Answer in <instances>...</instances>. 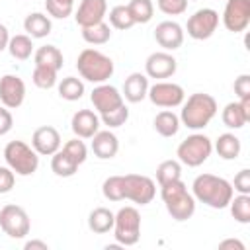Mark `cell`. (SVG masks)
<instances>
[{
    "mask_svg": "<svg viewBox=\"0 0 250 250\" xmlns=\"http://www.w3.org/2000/svg\"><path fill=\"white\" fill-rule=\"evenodd\" d=\"M45 10L51 18L57 20H64L74 12V2H66V0H45Z\"/></svg>",
    "mask_w": 250,
    "mask_h": 250,
    "instance_id": "ab89813d",
    "label": "cell"
},
{
    "mask_svg": "<svg viewBox=\"0 0 250 250\" xmlns=\"http://www.w3.org/2000/svg\"><path fill=\"white\" fill-rule=\"evenodd\" d=\"M31 146L39 156H53L61 148V133L53 125L37 127L31 135Z\"/></svg>",
    "mask_w": 250,
    "mask_h": 250,
    "instance_id": "2e32d148",
    "label": "cell"
},
{
    "mask_svg": "<svg viewBox=\"0 0 250 250\" xmlns=\"http://www.w3.org/2000/svg\"><path fill=\"white\" fill-rule=\"evenodd\" d=\"M160 197L164 201V207L168 215L174 221H188L195 213V197L191 191H188V186L182 180L168 182L160 186Z\"/></svg>",
    "mask_w": 250,
    "mask_h": 250,
    "instance_id": "3957f363",
    "label": "cell"
},
{
    "mask_svg": "<svg viewBox=\"0 0 250 250\" xmlns=\"http://www.w3.org/2000/svg\"><path fill=\"white\" fill-rule=\"evenodd\" d=\"M107 14V0H80L74 20L80 27H88L104 21Z\"/></svg>",
    "mask_w": 250,
    "mask_h": 250,
    "instance_id": "ac0fdd59",
    "label": "cell"
},
{
    "mask_svg": "<svg viewBox=\"0 0 250 250\" xmlns=\"http://www.w3.org/2000/svg\"><path fill=\"white\" fill-rule=\"evenodd\" d=\"M8 53L16 61H27L33 53V39L27 33H18L12 35L8 41Z\"/></svg>",
    "mask_w": 250,
    "mask_h": 250,
    "instance_id": "4316f807",
    "label": "cell"
},
{
    "mask_svg": "<svg viewBox=\"0 0 250 250\" xmlns=\"http://www.w3.org/2000/svg\"><path fill=\"white\" fill-rule=\"evenodd\" d=\"M146 98H148L150 104L156 105V107L172 109V107H178V105L184 104L186 92H184V88H182L180 84H176V82L156 80L152 86H148Z\"/></svg>",
    "mask_w": 250,
    "mask_h": 250,
    "instance_id": "30bf717a",
    "label": "cell"
},
{
    "mask_svg": "<svg viewBox=\"0 0 250 250\" xmlns=\"http://www.w3.org/2000/svg\"><path fill=\"white\" fill-rule=\"evenodd\" d=\"M219 248H238V250H244V244L236 238H227L223 242H219Z\"/></svg>",
    "mask_w": 250,
    "mask_h": 250,
    "instance_id": "7dc6e473",
    "label": "cell"
},
{
    "mask_svg": "<svg viewBox=\"0 0 250 250\" xmlns=\"http://www.w3.org/2000/svg\"><path fill=\"white\" fill-rule=\"evenodd\" d=\"M113 221H115L113 211H109L107 207H96L88 215V229L96 234H105L113 229Z\"/></svg>",
    "mask_w": 250,
    "mask_h": 250,
    "instance_id": "cb8c5ba5",
    "label": "cell"
},
{
    "mask_svg": "<svg viewBox=\"0 0 250 250\" xmlns=\"http://www.w3.org/2000/svg\"><path fill=\"white\" fill-rule=\"evenodd\" d=\"M66 2H74V0H66Z\"/></svg>",
    "mask_w": 250,
    "mask_h": 250,
    "instance_id": "681fc988",
    "label": "cell"
},
{
    "mask_svg": "<svg viewBox=\"0 0 250 250\" xmlns=\"http://www.w3.org/2000/svg\"><path fill=\"white\" fill-rule=\"evenodd\" d=\"M152 125H154V131L162 137H174L178 131H180V115L174 113L172 109H162L154 115L152 119Z\"/></svg>",
    "mask_w": 250,
    "mask_h": 250,
    "instance_id": "d4e9b609",
    "label": "cell"
},
{
    "mask_svg": "<svg viewBox=\"0 0 250 250\" xmlns=\"http://www.w3.org/2000/svg\"><path fill=\"white\" fill-rule=\"evenodd\" d=\"M109 25L119 29V31H125V29H131L135 25L131 14H129V8L125 4H119V6H113L109 10Z\"/></svg>",
    "mask_w": 250,
    "mask_h": 250,
    "instance_id": "e575fe53",
    "label": "cell"
},
{
    "mask_svg": "<svg viewBox=\"0 0 250 250\" xmlns=\"http://www.w3.org/2000/svg\"><path fill=\"white\" fill-rule=\"evenodd\" d=\"M154 39L164 51H176L184 43V27L174 20L160 21L154 27Z\"/></svg>",
    "mask_w": 250,
    "mask_h": 250,
    "instance_id": "e0dca14e",
    "label": "cell"
},
{
    "mask_svg": "<svg viewBox=\"0 0 250 250\" xmlns=\"http://www.w3.org/2000/svg\"><path fill=\"white\" fill-rule=\"evenodd\" d=\"M176 180H182V162L174 160V158L162 160L156 166V182H158V186L168 184V182H176Z\"/></svg>",
    "mask_w": 250,
    "mask_h": 250,
    "instance_id": "1f68e13d",
    "label": "cell"
},
{
    "mask_svg": "<svg viewBox=\"0 0 250 250\" xmlns=\"http://www.w3.org/2000/svg\"><path fill=\"white\" fill-rule=\"evenodd\" d=\"M148 76L143 74V72H131L125 82H123V100L131 102V104H139L146 98V92H148Z\"/></svg>",
    "mask_w": 250,
    "mask_h": 250,
    "instance_id": "ffe728a7",
    "label": "cell"
},
{
    "mask_svg": "<svg viewBox=\"0 0 250 250\" xmlns=\"http://www.w3.org/2000/svg\"><path fill=\"white\" fill-rule=\"evenodd\" d=\"M127 119H129V107L125 104L115 107V109H111V111H107V113H104V115H100V121L107 129H117V127L125 125Z\"/></svg>",
    "mask_w": 250,
    "mask_h": 250,
    "instance_id": "74e56055",
    "label": "cell"
},
{
    "mask_svg": "<svg viewBox=\"0 0 250 250\" xmlns=\"http://www.w3.org/2000/svg\"><path fill=\"white\" fill-rule=\"evenodd\" d=\"M156 6L166 16H180L188 10V0H156Z\"/></svg>",
    "mask_w": 250,
    "mask_h": 250,
    "instance_id": "60d3db41",
    "label": "cell"
},
{
    "mask_svg": "<svg viewBox=\"0 0 250 250\" xmlns=\"http://www.w3.org/2000/svg\"><path fill=\"white\" fill-rule=\"evenodd\" d=\"M82 39L90 45H104L111 39V25L105 21H100V23L82 27Z\"/></svg>",
    "mask_w": 250,
    "mask_h": 250,
    "instance_id": "f1b7e54d",
    "label": "cell"
},
{
    "mask_svg": "<svg viewBox=\"0 0 250 250\" xmlns=\"http://www.w3.org/2000/svg\"><path fill=\"white\" fill-rule=\"evenodd\" d=\"M33 61H35V64L51 66L55 70H61L62 68V62H64V57H62V53H61L59 47H55V45H41L33 53Z\"/></svg>",
    "mask_w": 250,
    "mask_h": 250,
    "instance_id": "484cf974",
    "label": "cell"
},
{
    "mask_svg": "<svg viewBox=\"0 0 250 250\" xmlns=\"http://www.w3.org/2000/svg\"><path fill=\"white\" fill-rule=\"evenodd\" d=\"M178 61L170 51H154L145 61V74L154 80H166L176 74Z\"/></svg>",
    "mask_w": 250,
    "mask_h": 250,
    "instance_id": "4fadbf2b",
    "label": "cell"
},
{
    "mask_svg": "<svg viewBox=\"0 0 250 250\" xmlns=\"http://www.w3.org/2000/svg\"><path fill=\"white\" fill-rule=\"evenodd\" d=\"M70 129L74 137L92 139L100 131V115L92 109H78L70 119Z\"/></svg>",
    "mask_w": 250,
    "mask_h": 250,
    "instance_id": "d6986e66",
    "label": "cell"
},
{
    "mask_svg": "<svg viewBox=\"0 0 250 250\" xmlns=\"http://www.w3.org/2000/svg\"><path fill=\"white\" fill-rule=\"evenodd\" d=\"M51 170H53L55 176H59V178H70V176L76 174L78 164H76L62 148H59V150L53 154V158H51Z\"/></svg>",
    "mask_w": 250,
    "mask_h": 250,
    "instance_id": "83f0119b",
    "label": "cell"
},
{
    "mask_svg": "<svg viewBox=\"0 0 250 250\" xmlns=\"http://www.w3.org/2000/svg\"><path fill=\"white\" fill-rule=\"evenodd\" d=\"M25 100V82L18 74H4L0 78V102L8 109H16Z\"/></svg>",
    "mask_w": 250,
    "mask_h": 250,
    "instance_id": "5bb4252c",
    "label": "cell"
},
{
    "mask_svg": "<svg viewBox=\"0 0 250 250\" xmlns=\"http://www.w3.org/2000/svg\"><path fill=\"white\" fill-rule=\"evenodd\" d=\"M125 199L137 205H148L156 195V184L145 174H125L123 176Z\"/></svg>",
    "mask_w": 250,
    "mask_h": 250,
    "instance_id": "9c48e42d",
    "label": "cell"
},
{
    "mask_svg": "<svg viewBox=\"0 0 250 250\" xmlns=\"http://www.w3.org/2000/svg\"><path fill=\"white\" fill-rule=\"evenodd\" d=\"M23 248H25V250H33V248H41V250H47V248H49V244H47V242H43V240H27Z\"/></svg>",
    "mask_w": 250,
    "mask_h": 250,
    "instance_id": "c3c4849f",
    "label": "cell"
},
{
    "mask_svg": "<svg viewBox=\"0 0 250 250\" xmlns=\"http://www.w3.org/2000/svg\"><path fill=\"white\" fill-rule=\"evenodd\" d=\"M10 31H8V27L4 25V23H0V53L4 51V49H8V41H10Z\"/></svg>",
    "mask_w": 250,
    "mask_h": 250,
    "instance_id": "bcb514c9",
    "label": "cell"
},
{
    "mask_svg": "<svg viewBox=\"0 0 250 250\" xmlns=\"http://www.w3.org/2000/svg\"><path fill=\"white\" fill-rule=\"evenodd\" d=\"M23 29H25V33L31 39H43V37H47L51 33L53 23H51V18L47 14H43V12H31L23 20Z\"/></svg>",
    "mask_w": 250,
    "mask_h": 250,
    "instance_id": "7402d4cb",
    "label": "cell"
},
{
    "mask_svg": "<svg viewBox=\"0 0 250 250\" xmlns=\"http://www.w3.org/2000/svg\"><path fill=\"white\" fill-rule=\"evenodd\" d=\"M16 184V174L12 172L10 166H0V193H8L12 191Z\"/></svg>",
    "mask_w": 250,
    "mask_h": 250,
    "instance_id": "7bdbcfd3",
    "label": "cell"
},
{
    "mask_svg": "<svg viewBox=\"0 0 250 250\" xmlns=\"http://www.w3.org/2000/svg\"><path fill=\"white\" fill-rule=\"evenodd\" d=\"M76 68L84 80H88L92 84H104L113 76L115 64L102 51L88 47V49L80 51V55L76 59Z\"/></svg>",
    "mask_w": 250,
    "mask_h": 250,
    "instance_id": "277c9868",
    "label": "cell"
},
{
    "mask_svg": "<svg viewBox=\"0 0 250 250\" xmlns=\"http://www.w3.org/2000/svg\"><path fill=\"white\" fill-rule=\"evenodd\" d=\"M217 111H219V105L211 94L195 92L188 96V100H184L182 111H180V123L191 131H201L211 123Z\"/></svg>",
    "mask_w": 250,
    "mask_h": 250,
    "instance_id": "7a4b0ae2",
    "label": "cell"
},
{
    "mask_svg": "<svg viewBox=\"0 0 250 250\" xmlns=\"http://www.w3.org/2000/svg\"><path fill=\"white\" fill-rule=\"evenodd\" d=\"M232 189L236 193H248L250 195V170L242 168L240 172H236L234 182H232Z\"/></svg>",
    "mask_w": 250,
    "mask_h": 250,
    "instance_id": "b9f144b4",
    "label": "cell"
},
{
    "mask_svg": "<svg viewBox=\"0 0 250 250\" xmlns=\"http://www.w3.org/2000/svg\"><path fill=\"white\" fill-rule=\"evenodd\" d=\"M129 14L135 23H148L154 16V4L152 0H131L127 4Z\"/></svg>",
    "mask_w": 250,
    "mask_h": 250,
    "instance_id": "836d02e7",
    "label": "cell"
},
{
    "mask_svg": "<svg viewBox=\"0 0 250 250\" xmlns=\"http://www.w3.org/2000/svg\"><path fill=\"white\" fill-rule=\"evenodd\" d=\"M102 193L107 201H123L125 191H123V176H109L102 184Z\"/></svg>",
    "mask_w": 250,
    "mask_h": 250,
    "instance_id": "8d00e7d4",
    "label": "cell"
},
{
    "mask_svg": "<svg viewBox=\"0 0 250 250\" xmlns=\"http://www.w3.org/2000/svg\"><path fill=\"white\" fill-rule=\"evenodd\" d=\"M229 207H230V215L236 223H240V225L250 223V195L248 193L232 195L229 201Z\"/></svg>",
    "mask_w": 250,
    "mask_h": 250,
    "instance_id": "f546056e",
    "label": "cell"
},
{
    "mask_svg": "<svg viewBox=\"0 0 250 250\" xmlns=\"http://www.w3.org/2000/svg\"><path fill=\"white\" fill-rule=\"evenodd\" d=\"M223 25L230 33H240L250 25V0H227Z\"/></svg>",
    "mask_w": 250,
    "mask_h": 250,
    "instance_id": "7c38bea8",
    "label": "cell"
},
{
    "mask_svg": "<svg viewBox=\"0 0 250 250\" xmlns=\"http://www.w3.org/2000/svg\"><path fill=\"white\" fill-rule=\"evenodd\" d=\"M0 229L10 236V238H25L31 229L29 215L23 207L16 203H8L0 209Z\"/></svg>",
    "mask_w": 250,
    "mask_h": 250,
    "instance_id": "ba28073f",
    "label": "cell"
},
{
    "mask_svg": "<svg viewBox=\"0 0 250 250\" xmlns=\"http://www.w3.org/2000/svg\"><path fill=\"white\" fill-rule=\"evenodd\" d=\"M4 158L12 172L18 176H31L39 166V154L23 141H10L4 146Z\"/></svg>",
    "mask_w": 250,
    "mask_h": 250,
    "instance_id": "5b68a950",
    "label": "cell"
},
{
    "mask_svg": "<svg viewBox=\"0 0 250 250\" xmlns=\"http://www.w3.org/2000/svg\"><path fill=\"white\" fill-rule=\"evenodd\" d=\"M213 148L217 150V154L223 160H236L240 156L242 145H240V139L234 133H223V135L217 137Z\"/></svg>",
    "mask_w": 250,
    "mask_h": 250,
    "instance_id": "603a6c76",
    "label": "cell"
},
{
    "mask_svg": "<svg viewBox=\"0 0 250 250\" xmlns=\"http://www.w3.org/2000/svg\"><path fill=\"white\" fill-rule=\"evenodd\" d=\"M221 119L223 123L229 127V129H242L250 119L244 115L242 107L238 102H230L223 107V113H221Z\"/></svg>",
    "mask_w": 250,
    "mask_h": 250,
    "instance_id": "4dcf8cb0",
    "label": "cell"
},
{
    "mask_svg": "<svg viewBox=\"0 0 250 250\" xmlns=\"http://www.w3.org/2000/svg\"><path fill=\"white\" fill-rule=\"evenodd\" d=\"M92 152L94 156H98L100 160H109L117 154L119 150V141L115 137V133H111L109 129L105 131H98L94 137H92Z\"/></svg>",
    "mask_w": 250,
    "mask_h": 250,
    "instance_id": "44dd1931",
    "label": "cell"
},
{
    "mask_svg": "<svg viewBox=\"0 0 250 250\" xmlns=\"http://www.w3.org/2000/svg\"><path fill=\"white\" fill-rule=\"evenodd\" d=\"M217 27H219V12L213 8H199L188 18V23H186L188 35L197 41L209 39L217 31Z\"/></svg>",
    "mask_w": 250,
    "mask_h": 250,
    "instance_id": "8fae6325",
    "label": "cell"
},
{
    "mask_svg": "<svg viewBox=\"0 0 250 250\" xmlns=\"http://www.w3.org/2000/svg\"><path fill=\"white\" fill-rule=\"evenodd\" d=\"M211 152H213V141L203 133H193L186 137L176 148L178 160L189 168H197L203 162H207Z\"/></svg>",
    "mask_w": 250,
    "mask_h": 250,
    "instance_id": "8992f818",
    "label": "cell"
},
{
    "mask_svg": "<svg viewBox=\"0 0 250 250\" xmlns=\"http://www.w3.org/2000/svg\"><path fill=\"white\" fill-rule=\"evenodd\" d=\"M57 72H59V70H55V68H51V66L35 64L33 74H31V80H33V84H35L37 88L49 90V88L57 86Z\"/></svg>",
    "mask_w": 250,
    "mask_h": 250,
    "instance_id": "d590c367",
    "label": "cell"
},
{
    "mask_svg": "<svg viewBox=\"0 0 250 250\" xmlns=\"http://www.w3.org/2000/svg\"><path fill=\"white\" fill-rule=\"evenodd\" d=\"M90 102L94 104L98 115H104V113H107V111H111V109H115V107L125 104L121 92L115 86L105 84V82L104 84H96V88L90 94Z\"/></svg>",
    "mask_w": 250,
    "mask_h": 250,
    "instance_id": "9a60e30c",
    "label": "cell"
},
{
    "mask_svg": "<svg viewBox=\"0 0 250 250\" xmlns=\"http://www.w3.org/2000/svg\"><path fill=\"white\" fill-rule=\"evenodd\" d=\"M113 236L119 246H133L141 238V213L133 205H125L115 213Z\"/></svg>",
    "mask_w": 250,
    "mask_h": 250,
    "instance_id": "52a82bcc",
    "label": "cell"
},
{
    "mask_svg": "<svg viewBox=\"0 0 250 250\" xmlns=\"http://www.w3.org/2000/svg\"><path fill=\"white\" fill-rule=\"evenodd\" d=\"M12 127H14V117H12L10 109L2 105L0 107V137L6 135V133H10Z\"/></svg>",
    "mask_w": 250,
    "mask_h": 250,
    "instance_id": "f6af8a7d",
    "label": "cell"
},
{
    "mask_svg": "<svg viewBox=\"0 0 250 250\" xmlns=\"http://www.w3.org/2000/svg\"><path fill=\"white\" fill-rule=\"evenodd\" d=\"M59 96L66 102H76L84 96V82L76 76H66L59 82Z\"/></svg>",
    "mask_w": 250,
    "mask_h": 250,
    "instance_id": "d6a6232c",
    "label": "cell"
},
{
    "mask_svg": "<svg viewBox=\"0 0 250 250\" xmlns=\"http://www.w3.org/2000/svg\"><path fill=\"white\" fill-rule=\"evenodd\" d=\"M232 88H234V94L238 96V100L250 96V74H240L238 78H234Z\"/></svg>",
    "mask_w": 250,
    "mask_h": 250,
    "instance_id": "ee69618b",
    "label": "cell"
},
{
    "mask_svg": "<svg viewBox=\"0 0 250 250\" xmlns=\"http://www.w3.org/2000/svg\"><path fill=\"white\" fill-rule=\"evenodd\" d=\"M62 150H64V152H66L78 166L84 164L86 158H88V146L84 145V141H82L80 137H74V139L66 141L64 146H62Z\"/></svg>",
    "mask_w": 250,
    "mask_h": 250,
    "instance_id": "f35d334b",
    "label": "cell"
},
{
    "mask_svg": "<svg viewBox=\"0 0 250 250\" xmlns=\"http://www.w3.org/2000/svg\"><path fill=\"white\" fill-rule=\"evenodd\" d=\"M191 195L195 201L211 207V209H225L229 207L230 197L234 195L232 184L215 174H199L191 184Z\"/></svg>",
    "mask_w": 250,
    "mask_h": 250,
    "instance_id": "6da1fadb",
    "label": "cell"
}]
</instances>
